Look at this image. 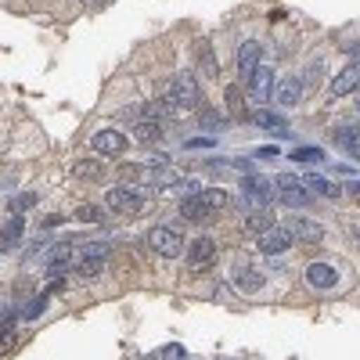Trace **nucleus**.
<instances>
[{
  "label": "nucleus",
  "instance_id": "nucleus-1",
  "mask_svg": "<svg viewBox=\"0 0 360 360\" xmlns=\"http://www.w3.org/2000/svg\"><path fill=\"white\" fill-rule=\"evenodd\" d=\"M108 263V245L105 242H86L79 252H76V270L83 278H98Z\"/></svg>",
  "mask_w": 360,
  "mask_h": 360
},
{
  "label": "nucleus",
  "instance_id": "nucleus-2",
  "mask_svg": "<svg viewBox=\"0 0 360 360\" xmlns=\"http://www.w3.org/2000/svg\"><path fill=\"white\" fill-rule=\"evenodd\" d=\"M148 245H152L159 256H180L184 252V234H180L176 227H152L148 231Z\"/></svg>",
  "mask_w": 360,
  "mask_h": 360
},
{
  "label": "nucleus",
  "instance_id": "nucleus-3",
  "mask_svg": "<svg viewBox=\"0 0 360 360\" xmlns=\"http://www.w3.org/2000/svg\"><path fill=\"white\" fill-rule=\"evenodd\" d=\"M176 108H198V101H202V94H198V83H195V76L191 72H180L176 79H173V90L166 94Z\"/></svg>",
  "mask_w": 360,
  "mask_h": 360
},
{
  "label": "nucleus",
  "instance_id": "nucleus-4",
  "mask_svg": "<svg viewBox=\"0 0 360 360\" xmlns=\"http://www.w3.org/2000/svg\"><path fill=\"white\" fill-rule=\"evenodd\" d=\"M105 205L112 209L115 217H134V213H141V195L130 191V188H112Z\"/></svg>",
  "mask_w": 360,
  "mask_h": 360
},
{
  "label": "nucleus",
  "instance_id": "nucleus-5",
  "mask_svg": "<svg viewBox=\"0 0 360 360\" xmlns=\"http://www.w3.org/2000/svg\"><path fill=\"white\" fill-rule=\"evenodd\" d=\"M285 231H288L292 242H303V245H317L321 238H324L321 224H314V220H307V217H292Z\"/></svg>",
  "mask_w": 360,
  "mask_h": 360
},
{
  "label": "nucleus",
  "instance_id": "nucleus-6",
  "mask_svg": "<svg viewBox=\"0 0 360 360\" xmlns=\"http://www.w3.org/2000/svg\"><path fill=\"white\" fill-rule=\"evenodd\" d=\"M274 184H278V195H281L285 205H307V202H310V191H307L303 180H295V176L285 173V176L274 180Z\"/></svg>",
  "mask_w": 360,
  "mask_h": 360
},
{
  "label": "nucleus",
  "instance_id": "nucleus-7",
  "mask_svg": "<svg viewBox=\"0 0 360 360\" xmlns=\"http://www.w3.org/2000/svg\"><path fill=\"white\" fill-rule=\"evenodd\" d=\"M213 259H217V242H213V238H195V242L188 245L191 270H202V266H209Z\"/></svg>",
  "mask_w": 360,
  "mask_h": 360
},
{
  "label": "nucleus",
  "instance_id": "nucleus-8",
  "mask_svg": "<svg viewBox=\"0 0 360 360\" xmlns=\"http://www.w3.org/2000/svg\"><path fill=\"white\" fill-rule=\"evenodd\" d=\"M242 188H245V202H249L252 209H266V202H270V180H266V176L249 173Z\"/></svg>",
  "mask_w": 360,
  "mask_h": 360
},
{
  "label": "nucleus",
  "instance_id": "nucleus-9",
  "mask_svg": "<svg viewBox=\"0 0 360 360\" xmlns=\"http://www.w3.org/2000/svg\"><path fill=\"white\" fill-rule=\"evenodd\" d=\"M94 152L98 155H123L127 152V137L119 130H98L94 134Z\"/></svg>",
  "mask_w": 360,
  "mask_h": 360
},
{
  "label": "nucleus",
  "instance_id": "nucleus-10",
  "mask_svg": "<svg viewBox=\"0 0 360 360\" xmlns=\"http://www.w3.org/2000/svg\"><path fill=\"white\" fill-rule=\"evenodd\" d=\"M249 94H252V101H266L270 94H274V72L259 65V69L249 76Z\"/></svg>",
  "mask_w": 360,
  "mask_h": 360
},
{
  "label": "nucleus",
  "instance_id": "nucleus-11",
  "mask_svg": "<svg viewBox=\"0 0 360 360\" xmlns=\"http://www.w3.org/2000/svg\"><path fill=\"white\" fill-rule=\"evenodd\" d=\"M356 86H360V62L346 65V69L332 79V94H335V98H342V94H353Z\"/></svg>",
  "mask_w": 360,
  "mask_h": 360
},
{
  "label": "nucleus",
  "instance_id": "nucleus-12",
  "mask_svg": "<svg viewBox=\"0 0 360 360\" xmlns=\"http://www.w3.org/2000/svg\"><path fill=\"white\" fill-rule=\"evenodd\" d=\"M307 281L314 288H335L339 285V274H335V266H328V263H310L307 266Z\"/></svg>",
  "mask_w": 360,
  "mask_h": 360
},
{
  "label": "nucleus",
  "instance_id": "nucleus-13",
  "mask_svg": "<svg viewBox=\"0 0 360 360\" xmlns=\"http://www.w3.org/2000/svg\"><path fill=\"white\" fill-rule=\"evenodd\" d=\"M288 245H292L288 231H266V234H259V252H266V256H278Z\"/></svg>",
  "mask_w": 360,
  "mask_h": 360
},
{
  "label": "nucleus",
  "instance_id": "nucleus-14",
  "mask_svg": "<svg viewBox=\"0 0 360 360\" xmlns=\"http://www.w3.org/2000/svg\"><path fill=\"white\" fill-rule=\"evenodd\" d=\"M238 69H242L245 79L259 69V44H256V40H245V44H242V51H238Z\"/></svg>",
  "mask_w": 360,
  "mask_h": 360
},
{
  "label": "nucleus",
  "instance_id": "nucleus-15",
  "mask_svg": "<svg viewBox=\"0 0 360 360\" xmlns=\"http://www.w3.org/2000/svg\"><path fill=\"white\" fill-rule=\"evenodd\" d=\"M299 98H303V83H299V79H285V83L274 90V101L285 105V108L299 105Z\"/></svg>",
  "mask_w": 360,
  "mask_h": 360
},
{
  "label": "nucleus",
  "instance_id": "nucleus-16",
  "mask_svg": "<svg viewBox=\"0 0 360 360\" xmlns=\"http://www.w3.org/2000/svg\"><path fill=\"white\" fill-rule=\"evenodd\" d=\"M134 137L141 144H155V141H162V123L159 119H141V123L134 127Z\"/></svg>",
  "mask_w": 360,
  "mask_h": 360
},
{
  "label": "nucleus",
  "instance_id": "nucleus-17",
  "mask_svg": "<svg viewBox=\"0 0 360 360\" xmlns=\"http://www.w3.org/2000/svg\"><path fill=\"white\" fill-rule=\"evenodd\" d=\"M180 213H184V220H191V224H198V220H209V217H213V213L205 209L202 195H188V198H184V205H180Z\"/></svg>",
  "mask_w": 360,
  "mask_h": 360
},
{
  "label": "nucleus",
  "instance_id": "nucleus-18",
  "mask_svg": "<svg viewBox=\"0 0 360 360\" xmlns=\"http://www.w3.org/2000/svg\"><path fill=\"white\" fill-rule=\"evenodd\" d=\"M22 231H25V220H22V217H11L8 227L0 231V252L15 249V245H18V238H22Z\"/></svg>",
  "mask_w": 360,
  "mask_h": 360
},
{
  "label": "nucleus",
  "instance_id": "nucleus-19",
  "mask_svg": "<svg viewBox=\"0 0 360 360\" xmlns=\"http://www.w3.org/2000/svg\"><path fill=\"white\" fill-rule=\"evenodd\" d=\"M252 123H256V127H266L270 134H278V137H285V134H288V123H285V119H281V115H274V112H263V108H259V112H252Z\"/></svg>",
  "mask_w": 360,
  "mask_h": 360
},
{
  "label": "nucleus",
  "instance_id": "nucleus-20",
  "mask_svg": "<svg viewBox=\"0 0 360 360\" xmlns=\"http://www.w3.org/2000/svg\"><path fill=\"white\" fill-rule=\"evenodd\" d=\"M335 144L346 148L353 159H360V127H346L342 134H335Z\"/></svg>",
  "mask_w": 360,
  "mask_h": 360
},
{
  "label": "nucleus",
  "instance_id": "nucleus-21",
  "mask_svg": "<svg viewBox=\"0 0 360 360\" xmlns=\"http://www.w3.org/2000/svg\"><path fill=\"white\" fill-rule=\"evenodd\" d=\"M202 202H205L209 213H220V209H227V205H231L227 191H220V188H205V191H202Z\"/></svg>",
  "mask_w": 360,
  "mask_h": 360
},
{
  "label": "nucleus",
  "instance_id": "nucleus-22",
  "mask_svg": "<svg viewBox=\"0 0 360 360\" xmlns=\"http://www.w3.org/2000/svg\"><path fill=\"white\" fill-rule=\"evenodd\" d=\"M224 101H227V108H231L234 119H249L245 101H242V90H238V86H227V90H224Z\"/></svg>",
  "mask_w": 360,
  "mask_h": 360
},
{
  "label": "nucleus",
  "instance_id": "nucleus-23",
  "mask_svg": "<svg viewBox=\"0 0 360 360\" xmlns=\"http://www.w3.org/2000/svg\"><path fill=\"white\" fill-rule=\"evenodd\" d=\"M198 65H202V72L213 79V76H220V69H217V58H213V47L209 44H202L198 47Z\"/></svg>",
  "mask_w": 360,
  "mask_h": 360
},
{
  "label": "nucleus",
  "instance_id": "nucleus-24",
  "mask_svg": "<svg viewBox=\"0 0 360 360\" xmlns=\"http://www.w3.org/2000/svg\"><path fill=\"white\" fill-rule=\"evenodd\" d=\"M245 227H249L252 234H266V231H270V213H266V209H252L249 220H245Z\"/></svg>",
  "mask_w": 360,
  "mask_h": 360
},
{
  "label": "nucleus",
  "instance_id": "nucleus-25",
  "mask_svg": "<svg viewBox=\"0 0 360 360\" xmlns=\"http://www.w3.org/2000/svg\"><path fill=\"white\" fill-rule=\"evenodd\" d=\"M152 176H155V184H162V188H173V184H176V180H180V173H176L173 166H166V162H159Z\"/></svg>",
  "mask_w": 360,
  "mask_h": 360
},
{
  "label": "nucleus",
  "instance_id": "nucleus-26",
  "mask_svg": "<svg viewBox=\"0 0 360 360\" xmlns=\"http://www.w3.org/2000/svg\"><path fill=\"white\" fill-rule=\"evenodd\" d=\"M33 205H37V195H33V191L15 195V198H11V217H22L25 209H33Z\"/></svg>",
  "mask_w": 360,
  "mask_h": 360
},
{
  "label": "nucleus",
  "instance_id": "nucleus-27",
  "mask_svg": "<svg viewBox=\"0 0 360 360\" xmlns=\"http://www.w3.org/2000/svg\"><path fill=\"white\" fill-rule=\"evenodd\" d=\"M15 342V317H4L0 321V353H8Z\"/></svg>",
  "mask_w": 360,
  "mask_h": 360
},
{
  "label": "nucleus",
  "instance_id": "nucleus-28",
  "mask_svg": "<svg viewBox=\"0 0 360 360\" xmlns=\"http://www.w3.org/2000/svg\"><path fill=\"white\" fill-rule=\"evenodd\" d=\"M288 159H295V162H321L324 152H321V148H295Z\"/></svg>",
  "mask_w": 360,
  "mask_h": 360
},
{
  "label": "nucleus",
  "instance_id": "nucleus-29",
  "mask_svg": "<svg viewBox=\"0 0 360 360\" xmlns=\"http://www.w3.org/2000/svg\"><path fill=\"white\" fill-rule=\"evenodd\" d=\"M303 184H307L310 191H321V195H328V198H335V195H339V188H332V184H328V180H321V176H307Z\"/></svg>",
  "mask_w": 360,
  "mask_h": 360
},
{
  "label": "nucleus",
  "instance_id": "nucleus-30",
  "mask_svg": "<svg viewBox=\"0 0 360 360\" xmlns=\"http://www.w3.org/2000/svg\"><path fill=\"white\" fill-rule=\"evenodd\" d=\"M76 220H83V224H101L105 217H101L98 205H79V209H76Z\"/></svg>",
  "mask_w": 360,
  "mask_h": 360
},
{
  "label": "nucleus",
  "instance_id": "nucleus-31",
  "mask_svg": "<svg viewBox=\"0 0 360 360\" xmlns=\"http://www.w3.org/2000/svg\"><path fill=\"white\" fill-rule=\"evenodd\" d=\"M238 285H242L245 292H256V288L263 285V278L256 274V270H242V278H238Z\"/></svg>",
  "mask_w": 360,
  "mask_h": 360
},
{
  "label": "nucleus",
  "instance_id": "nucleus-32",
  "mask_svg": "<svg viewBox=\"0 0 360 360\" xmlns=\"http://www.w3.org/2000/svg\"><path fill=\"white\" fill-rule=\"evenodd\" d=\"M198 123H202L205 130H220V115H217L213 108H202V112H198Z\"/></svg>",
  "mask_w": 360,
  "mask_h": 360
},
{
  "label": "nucleus",
  "instance_id": "nucleus-33",
  "mask_svg": "<svg viewBox=\"0 0 360 360\" xmlns=\"http://www.w3.org/2000/svg\"><path fill=\"white\" fill-rule=\"evenodd\" d=\"M44 307H47V295H37V299H33V307H25L22 314H25V317H40Z\"/></svg>",
  "mask_w": 360,
  "mask_h": 360
},
{
  "label": "nucleus",
  "instance_id": "nucleus-34",
  "mask_svg": "<svg viewBox=\"0 0 360 360\" xmlns=\"http://www.w3.org/2000/svg\"><path fill=\"white\" fill-rule=\"evenodd\" d=\"M98 173H101V166H98V162H90V159L76 166V176H98Z\"/></svg>",
  "mask_w": 360,
  "mask_h": 360
},
{
  "label": "nucleus",
  "instance_id": "nucleus-35",
  "mask_svg": "<svg viewBox=\"0 0 360 360\" xmlns=\"http://www.w3.org/2000/svg\"><path fill=\"white\" fill-rule=\"evenodd\" d=\"M159 356H162V360H184V349H180V346H166Z\"/></svg>",
  "mask_w": 360,
  "mask_h": 360
},
{
  "label": "nucleus",
  "instance_id": "nucleus-36",
  "mask_svg": "<svg viewBox=\"0 0 360 360\" xmlns=\"http://www.w3.org/2000/svg\"><path fill=\"white\" fill-rule=\"evenodd\" d=\"M188 148H213V137H195L188 141Z\"/></svg>",
  "mask_w": 360,
  "mask_h": 360
},
{
  "label": "nucleus",
  "instance_id": "nucleus-37",
  "mask_svg": "<svg viewBox=\"0 0 360 360\" xmlns=\"http://www.w3.org/2000/svg\"><path fill=\"white\" fill-rule=\"evenodd\" d=\"M307 72H310V76H307V83H321V62H317V65H310Z\"/></svg>",
  "mask_w": 360,
  "mask_h": 360
},
{
  "label": "nucleus",
  "instance_id": "nucleus-38",
  "mask_svg": "<svg viewBox=\"0 0 360 360\" xmlns=\"http://www.w3.org/2000/svg\"><path fill=\"white\" fill-rule=\"evenodd\" d=\"M144 360H155V356H144Z\"/></svg>",
  "mask_w": 360,
  "mask_h": 360
},
{
  "label": "nucleus",
  "instance_id": "nucleus-39",
  "mask_svg": "<svg viewBox=\"0 0 360 360\" xmlns=\"http://www.w3.org/2000/svg\"><path fill=\"white\" fill-rule=\"evenodd\" d=\"M356 105H360V94H356Z\"/></svg>",
  "mask_w": 360,
  "mask_h": 360
}]
</instances>
